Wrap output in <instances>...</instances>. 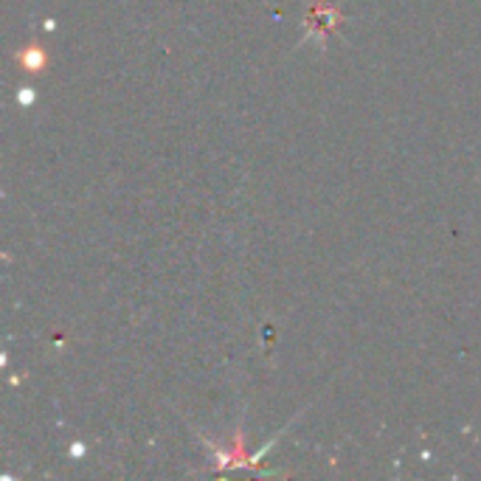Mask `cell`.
Returning a JSON list of instances; mask_svg holds the SVG:
<instances>
[{
	"instance_id": "obj_2",
	"label": "cell",
	"mask_w": 481,
	"mask_h": 481,
	"mask_svg": "<svg viewBox=\"0 0 481 481\" xmlns=\"http://www.w3.org/2000/svg\"><path fill=\"white\" fill-rule=\"evenodd\" d=\"M17 62H20L25 71H42V68L48 65V54H45L37 42H31L28 48H23V51L17 54Z\"/></svg>"
},
{
	"instance_id": "obj_1",
	"label": "cell",
	"mask_w": 481,
	"mask_h": 481,
	"mask_svg": "<svg viewBox=\"0 0 481 481\" xmlns=\"http://www.w3.org/2000/svg\"><path fill=\"white\" fill-rule=\"evenodd\" d=\"M343 23V11L338 6H332L329 0H315L307 8L304 25H307V39H318V45L324 48V39Z\"/></svg>"
},
{
	"instance_id": "obj_3",
	"label": "cell",
	"mask_w": 481,
	"mask_h": 481,
	"mask_svg": "<svg viewBox=\"0 0 481 481\" xmlns=\"http://www.w3.org/2000/svg\"><path fill=\"white\" fill-rule=\"evenodd\" d=\"M20 104H31V90H20Z\"/></svg>"
}]
</instances>
